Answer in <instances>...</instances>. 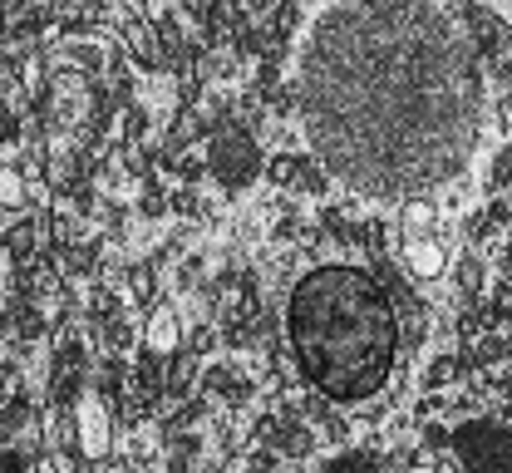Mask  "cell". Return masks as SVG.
Masks as SVG:
<instances>
[{"instance_id": "1", "label": "cell", "mask_w": 512, "mask_h": 473, "mask_svg": "<svg viewBox=\"0 0 512 473\" xmlns=\"http://www.w3.org/2000/svg\"><path fill=\"white\" fill-rule=\"evenodd\" d=\"M291 94L325 178L375 203L458 178L488 109L478 40L448 0H325L291 50Z\"/></svg>"}, {"instance_id": "2", "label": "cell", "mask_w": 512, "mask_h": 473, "mask_svg": "<svg viewBox=\"0 0 512 473\" xmlns=\"http://www.w3.org/2000/svg\"><path fill=\"white\" fill-rule=\"evenodd\" d=\"M286 345L325 400L360 405L389 385L399 316L370 271L316 267L296 281L286 301Z\"/></svg>"}, {"instance_id": "3", "label": "cell", "mask_w": 512, "mask_h": 473, "mask_svg": "<svg viewBox=\"0 0 512 473\" xmlns=\"http://www.w3.org/2000/svg\"><path fill=\"white\" fill-rule=\"evenodd\" d=\"M453 449H458V459H463L468 473H512V429L498 424V419L458 424Z\"/></svg>"}, {"instance_id": "4", "label": "cell", "mask_w": 512, "mask_h": 473, "mask_svg": "<svg viewBox=\"0 0 512 473\" xmlns=\"http://www.w3.org/2000/svg\"><path fill=\"white\" fill-rule=\"evenodd\" d=\"M74 444H79V459L84 464H99L104 454H109V444H114V429H109V409L99 395H79V405H74Z\"/></svg>"}, {"instance_id": "5", "label": "cell", "mask_w": 512, "mask_h": 473, "mask_svg": "<svg viewBox=\"0 0 512 473\" xmlns=\"http://www.w3.org/2000/svg\"><path fill=\"white\" fill-rule=\"evenodd\" d=\"M212 168H217V178L222 183H247L256 168H261V153H256V143L242 129H227V134L217 138V148H212Z\"/></svg>"}, {"instance_id": "6", "label": "cell", "mask_w": 512, "mask_h": 473, "mask_svg": "<svg viewBox=\"0 0 512 473\" xmlns=\"http://www.w3.org/2000/svg\"><path fill=\"white\" fill-rule=\"evenodd\" d=\"M444 262L448 257L434 237H409V242H404V267H409V276L434 281V276H444Z\"/></svg>"}, {"instance_id": "7", "label": "cell", "mask_w": 512, "mask_h": 473, "mask_svg": "<svg viewBox=\"0 0 512 473\" xmlns=\"http://www.w3.org/2000/svg\"><path fill=\"white\" fill-rule=\"evenodd\" d=\"M143 345H148V355H158V360H163V355H178V345H183V331H178V316L158 306V311L148 316V331H143Z\"/></svg>"}, {"instance_id": "8", "label": "cell", "mask_w": 512, "mask_h": 473, "mask_svg": "<svg viewBox=\"0 0 512 473\" xmlns=\"http://www.w3.org/2000/svg\"><path fill=\"white\" fill-rule=\"evenodd\" d=\"M399 217H404V227H409V237H424L429 227H434V217H439V207H434V198H404L399 203Z\"/></svg>"}, {"instance_id": "9", "label": "cell", "mask_w": 512, "mask_h": 473, "mask_svg": "<svg viewBox=\"0 0 512 473\" xmlns=\"http://www.w3.org/2000/svg\"><path fill=\"white\" fill-rule=\"evenodd\" d=\"M325 473H380V464L370 454H340V459H330Z\"/></svg>"}, {"instance_id": "10", "label": "cell", "mask_w": 512, "mask_h": 473, "mask_svg": "<svg viewBox=\"0 0 512 473\" xmlns=\"http://www.w3.org/2000/svg\"><path fill=\"white\" fill-rule=\"evenodd\" d=\"M128 45H133V55H143V60H153V55H158V45H153V30H148V25H128Z\"/></svg>"}, {"instance_id": "11", "label": "cell", "mask_w": 512, "mask_h": 473, "mask_svg": "<svg viewBox=\"0 0 512 473\" xmlns=\"http://www.w3.org/2000/svg\"><path fill=\"white\" fill-rule=\"evenodd\" d=\"M20 74H25V84H40V60L30 55V60H25V69H20Z\"/></svg>"}]
</instances>
